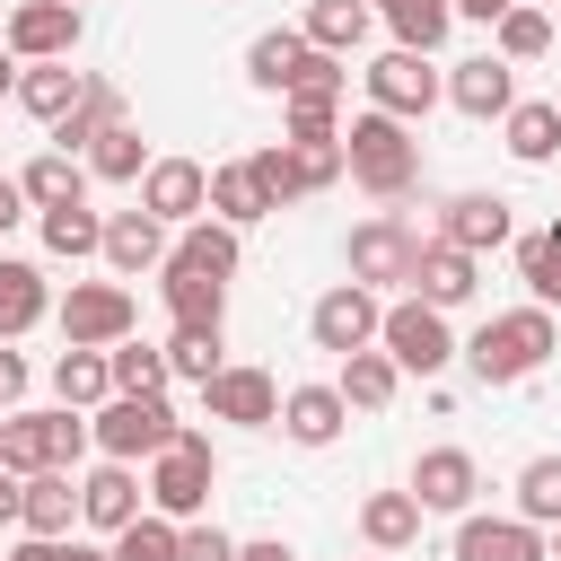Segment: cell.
<instances>
[{"label":"cell","instance_id":"obj_32","mask_svg":"<svg viewBox=\"0 0 561 561\" xmlns=\"http://www.w3.org/2000/svg\"><path fill=\"white\" fill-rule=\"evenodd\" d=\"M88 175H105V184H140L149 175V140H140V123L123 114V123H105L96 140H88Z\"/></svg>","mask_w":561,"mask_h":561},{"label":"cell","instance_id":"obj_24","mask_svg":"<svg viewBox=\"0 0 561 561\" xmlns=\"http://www.w3.org/2000/svg\"><path fill=\"white\" fill-rule=\"evenodd\" d=\"M53 316V280L35 272V263H18V254H0V342H18V333H35Z\"/></svg>","mask_w":561,"mask_h":561},{"label":"cell","instance_id":"obj_4","mask_svg":"<svg viewBox=\"0 0 561 561\" xmlns=\"http://www.w3.org/2000/svg\"><path fill=\"white\" fill-rule=\"evenodd\" d=\"M210 482H219V447H210V430H175V438L149 456V508L175 517V526H193V517L210 508Z\"/></svg>","mask_w":561,"mask_h":561},{"label":"cell","instance_id":"obj_25","mask_svg":"<svg viewBox=\"0 0 561 561\" xmlns=\"http://www.w3.org/2000/svg\"><path fill=\"white\" fill-rule=\"evenodd\" d=\"M333 386H342V403H351V412H386V403L403 394V368H394V351H386V342H368V351H351V359H342V377H333Z\"/></svg>","mask_w":561,"mask_h":561},{"label":"cell","instance_id":"obj_41","mask_svg":"<svg viewBox=\"0 0 561 561\" xmlns=\"http://www.w3.org/2000/svg\"><path fill=\"white\" fill-rule=\"evenodd\" d=\"M167 368L184 377V386H210L228 359H219V324H175L167 333Z\"/></svg>","mask_w":561,"mask_h":561},{"label":"cell","instance_id":"obj_15","mask_svg":"<svg viewBox=\"0 0 561 561\" xmlns=\"http://www.w3.org/2000/svg\"><path fill=\"white\" fill-rule=\"evenodd\" d=\"M140 508H149V482H140L123 456H105L96 473H79V526H96V535H123Z\"/></svg>","mask_w":561,"mask_h":561},{"label":"cell","instance_id":"obj_46","mask_svg":"<svg viewBox=\"0 0 561 561\" xmlns=\"http://www.w3.org/2000/svg\"><path fill=\"white\" fill-rule=\"evenodd\" d=\"M175 561H237V535H219V526H202V517H193V526H184V552H175Z\"/></svg>","mask_w":561,"mask_h":561},{"label":"cell","instance_id":"obj_52","mask_svg":"<svg viewBox=\"0 0 561 561\" xmlns=\"http://www.w3.org/2000/svg\"><path fill=\"white\" fill-rule=\"evenodd\" d=\"M517 0H456V18H473V26H500Z\"/></svg>","mask_w":561,"mask_h":561},{"label":"cell","instance_id":"obj_36","mask_svg":"<svg viewBox=\"0 0 561 561\" xmlns=\"http://www.w3.org/2000/svg\"><path fill=\"white\" fill-rule=\"evenodd\" d=\"M53 394H61V403H79V412H96V403L114 394V368H105V351L70 342V351L53 359Z\"/></svg>","mask_w":561,"mask_h":561},{"label":"cell","instance_id":"obj_55","mask_svg":"<svg viewBox=\"0 0 561 561\" xmlns=\"http://www.w3.org/2000/svg\"><path fill=\"white\" fill-rule=\"evenodd\" d=\"M552 561H561V526H552Z\"/></svg>","mask_w":561,"mask_h":561},{"label":"cell","instance_id":"obj_17","mask_svg":"<svg viewBox=\"0 0 561 561\" xmlns=\"http://www.w3.org/2000/svg\"><path fill=\"white\" fill-rule=\"evenodd\" d=\"M447 105H456V114H473V123H500V114L517 105V61H500V53L456 61V70H447Z\"/></svg>","mask_w":561,"mask_h":561},{"label":"cell","instance_id":"obj_20","mask_svg":"<svg viewBox=\"0 0 561 561\" xmlns=\"http://www.w3.org/2000/svg\"><path fill=\"white\" fill-rule=\"evenodd\" d=\"M158 298H167L175 324H228V280L202 272V263H184V254L158 263Z\"/></svg>","mask_w":561,"mask_h":561},{"label":"cell","instance_id":"obj_51","mask_svg":"<svg viewBox=\"0 0 561 561\" xmlns=\"http://www.w3.org/2000/svg\"><path fill=\"white\" fill-rule=\"evenodd\" d=\"M237 561H298L280 535H254V543H237Z\"/></svg>","mask_w":561,"mask_h":561},{"label":"cell","instance_id":"obj_50","mask_svg":"<svg viewBox=\"0 0 561 561\" xmlns=\"http://www.w3.org/2000/svg\"><path fill=\"white\" fill-rule=\"evenodd\" d=\"M26 210H35V202H26V184H18V175H0V237H9Z\"/></svg>","mask_w":561,"mask_h":561},{"label":"cell","instance_id":"obj_1","mask_svg":"<svg viewBox=\"0 0 561 561\" xmlns=\"http://www.w3.org/2000/svg\"><path fill=\"white\" fill-rule=\"evenodd\" d=\"M552 351H561V324H552V307H535V298H526V307H508V316H482V324H473V342H465L456 359H465L482 386H526Z\"/></svg>","mask_w":561,"mask_h":561},{"label":"cell","instance_id":"obj_14","mask_svg":"<svg viewBox=\"0 0 561 561\" xmlns=\"http://www.w3.org/2000/svg\"><path fill=\"white\" fill-rule=\"evenodd\" d=\"M140 210H158L167 228H193V219L210 210V167H202V158H149Z\"/></svg>","mask_w":561,"mask_h":561},{"label":"cell","instance_id":"obj_35","mask_svg":"<svg viewBox=\"0 0 561 561\" xmlns=\"http://www.w3.org/2000/svg\"><path fill=\"white\" fill-rule=\"evenodd\" d=\"M386 26H394V44H412V53H438L447 44V26H456V0H368Z\"/></svg>","mask_w":561,"mask_h":561},{"label":"cell","instance_id":"obj_11","mask_svg":"<svg viewBox=\"0 0 561 561\" xmlns=\"http://www.w3.org/2000/svg\"><path fill=\"white\" fill-rule=\"evenodd\" d=\"M412 263H421V237H412L394 210H377V219H359V228H351V280L394 289V280H412Z\"/></svg>","mask_w":561,"mask_h":561},{"label":"cell","instance_id":"obj_10","mask_svg":"<svg viewBox=\"0 0 561 561\" xmlns=\"http://www.w3.org/2000/svg\"><path fill=\"white\" fill-rule=\"evenodd\" d=\"M0 44L18 61H70L79 53V0H9Z\"/></svg>","mask_w":561,"mask_h":561},{"label":"cell","instance_id":"obj_6","mask_svg":"<svg viewBox=\"0 0 561 561\" xmlns=\"http://www.w3.org/2000/svg\"><path fill=\"white\" fill-rule=\"evenodd\" d=\"M88 430H96V447L105 456H123V465H149L184 421L167 412V394H105L96 412H88Z\"/></svg>","mask_w":561,"mask_h":561},{"label":"cell","instance_id":"obj_7","mask_svg":"<svg viewBox=\"0 0 561 561\" xmlns=\"http://www.w3.org/2000/svg\"><path fill=\"white\" fill-rule=\"evenodd\" d=\"M359 88H368V105H377V114H394V123H421V114L447 96V79L430 70V53H412V44L377 53V61L359 70Z\"/></svg>","mask_w":561,"mask_h":561},{"label":"cell","instance_id":"obj_37","mask_svg":"<svg viewBox=\"0 0 561 561\" xmlns=\"http://www.w3.org/2000/svg\"><path fill=\"white\" fill-rule=\"evenodd\" d=\"M491 53H500V61H543V53H552V9H543V0H517V9L491 26Z\"/></svg>","mask_w":561,"mask_h":561},{"label":"cell","instance_id":"obj_38","mask_svg":"<svg viewBox=\"0 0 561 561\" xmlns=\"http://www.w3.org/2000/svg\"><path fill=\"white\" fill-rule=\"evenodd\" d=\"M35 228H44V245H53L61 263H88V254H105V219H96L88 202H70V210H35Z\"/></svg>","mask_w":561,"mask_h":561},{"label":"cell","instance_id":"obj_28","mask_svg":"<svg viewBox=\"0 0 561 561\" xmlns=\"http://www.w3.org/2000/svg\"><path fill=\"white\" fill-rule=\"evenodd\" d=\"M421 500L412 491H368L359 500V535H368V552H403V543H421Z\"/></svg>","mask_w":561,"mask_h":561},{"label":"cell","instance_id":"obj_54","mask_svg":"<svg viewBox=\"0 0 561 561\" xmlns=\"http://www.w3.org/2000/svg\"><path fill=\"white\" fill-rule=\"evenodd\" d=\"M18 79H26V61H18V53H9V44H0V105H9V96H18Z\"/></svg>","mask_w":561,"mask_h":561},{"label":"cell","instance_id":"obj_22","mask_svg":"<svg viewBox=\"0 0 561 561\" xmlns=\"http://www.w3.org/2000/svg\"><path fill=\"white\" fill-rule=\"evenodd\" d=\"M307 53H316V44H307V26H263V35L245 44V79H254L263 96H289V88H298V70H307Z\"/></svg>","mask_w":561,"mask_h":561},{"label":"cell","instance_id":"obj_53","mask_svg":"<svg viewBox=\"0 0 561 561\" xmlns=\"http://www.w3.org/2000/svg\"><path fill=\"white\" fill-rule=\"evenodd\" d=\"M61 561H114V543H79V535H61Z\"/></svg>","mask_w":561,"mask_h":561},{"label":"cell","instance_id":"obj_39","mask_svg":"<svg viewBox=\"0 0 561 561\" xmlns=\"http://www.w3.org/2000/svg\"><path fill=\"white\" fill-rule=\"evenodd\" d=\"M237 237H245V228H228V219H210V210H202V219L175 237V254H184V263H202V272H219V280H237V263H245V245H237Z\"/></svg>","mask_w":561,"mask_h":561},{"label":"cell","instance_id":"obj_12","mask_svg":"<svg viewBox=\"0 0 561 561\" xmlns=\"http://www.w3.org/2000/svg\"><path fill=\"white\" fill-rule=\"evenodd\" d=\"M202 403H210V421H228V430H280V386H272V368L228 359V368L202 386Z\"/></svg>","mask_w":561,"mask_h":561},{"label":"cell","instance_id":"obj_29","mask_svg":"<svg viewBox=\"0 0 561 561\" xmlns=\"http://www.w3.org/2000/svg\"><path fill=\"white\" fill-rule=\"evenodd\" d=\"M298 26H307V44H316V53H342V61H351V53L368 44L377 9H368V0H307V18H298Z\"/></svg>","mask_w":561,"mask_h":561},{"label":"cell","instance_id":"obj_16","mask_svg":"<svg viewBox=\"0 0 561 561\" xmlns=\"http://www.w3.org/2000/svg\"><path fill=\"white\" fill-rule=\"evenodd\" d=\"M473 289H482V254H465V245H447V237H421V263H412V298H430V307H473Z\"/></svg>","mask_w":561,"mask_h":561},{"label":"cell","instance_id":"obj_19","mask_svg":"<svg viewBox=\"0 0 561 561\" xmlns=\"http://www.w3.org/2000/svg\"><path fill=\"white\" fill-rule=\"evenodd\" d=\"M175 245H167V219L158 210H114L105 219V272L114 280H140V272H158Z\"/></svg>","mask_w":561,"mask_h":561},{"label":"cell","instance_id":"obj_40","mask_svg":"<svg viewBox=\"0 0 561 561\" xmlns=\"http://www.w3.org/2000/svg\"><path fill=\"white\" fill-rule=\"evenodd\" d=\"M517 280H526V298H535V307H561V219H552V228H535V237L517 245Z\"/></svg>","mask_w":561,"mask_h":561},{"label":"cell","instance_id":"obj_31","mask_svg":"<svg viewBox=\"0 0 561 561\" xmlns=\"http://www.w3.org/2000/svg\"><path fill=\"white\" fill-rule=\"evenodd\" d=\"M210 219H228V228H254V219H272V193H263V175H254L245 158L210 167Z\"/></svg>","mask_w":561,"mask_h":561},{"label":"cell","instance_id":"obj_9","mask_svg":"<svg viewBox=\"0 0 561 561\" xmlns=\"http://www.w3.org/2000/svg\"><path fill=\"white\" fill-rule=\"evenodd\" d=\"M377 324H386V298H377L368 280H333V289L307 307V333H316V351H333V359L368 351V342H377Z\"/></svg>","mask_w":561,"mask_h":561},{"label":"cell","instance_id":"obj_21","mask_svg":"<svg viewBox=\"0 0 561 561\" xmlns=\"http://www.w3.org/2000/svg\"><path fill=\"white\" fill-rule=\"evenodd\" d=\"M342 430H351L342 386H289V394H280V438H298V447H333Z\"/></svg>","mask_w":561,"mask_h":561},{"label":"cell","instance_id":"obj_27","mask_svg":"<svg viewBox=\"0 0 561 561\" xmlns=\"http://www.w3.org/2000/svg\"><path fill=\"white\" fill-rule=\"evenodd\" d=\"M79 96H88V70H70V61H26V79H18V105H26L35 123L79 114Z\"/></svg>","mask_w":561,"mask_h":561},{"label":"cell","instance_id":"obj_30","mask_svg":"<svg viewBox=\"0 0 561 561\" xmlns=\"http://www.w3.org/2000/svg\"><path fill=\"white\" fill-rule=\"evenodd\" d=\"M18 184H26V202H35V210H70V202H88V167H79L70 149L26 158V167H18Z\"/></svg>","mask_w":561,"mask_h":561},{"label":"cell","instance_id":"obj_23","mask_svg":"<svg viewBox=\"0 0 561 561\" xmlns=\"http://www.w3.org/2000/svg\"><path fill=\"white\" fill-rule=\"evenodd\" d=\"M508 228H517V219H508V202H500V193H456V202L438 210V237H447V245H465V254L508 245Z\"/></svg>","mask_w":561,"mask_h":561},{"label":"cell","instance_id":"obj_26","mask_svg":"<svg viewBox=\"0 0 561 561\" xmlns=\"http://www.w3.org/2000/svg\"><path fill=\"white\" fill-rule=\"evenodd\" d=\"M500 131H508V158H517V167H552V158H561V105H552V96L508 105Z\"/></svg>","mask_w":561,"mask_h":561},{"label":"cell","instance_id":"obj_18","mask_svg":"<svg viewBox=\"0 0 561 561\" xmlns=\"http://www.w3.org/2000/svg\"><path fill=\"white\" fill-rule=\"evenodd\" d=\"M456 561H552V535L526 526V517H473V508H465Z\"/></svg>","mask_w":561,"mask_h":561},{"label":"cell","instance_id":"obj_42","mask_svg":"<svg viewBox=\"0 0 561 561\" xmlns=\"http://www.w3.org/2000/svg\"><path fill=\"white\" fill-rule=\"evenodd\" d=\"M105 543H114V561H175V552H184V526L158 517V508H140V517H131L123 535H105Z\"/></svg>","mask_w":561,"mask_h":561},{"label":"cell","instance_id":"obj_13","mask_svg":"<svg viewBox=\"0 0 561 561\" xmlns=\"http://www.w3.org/2000/svg\"><path fill=\"white\" fill-rule=\"evenodd\" d=\"M403 491H412L430 517H465V508H473V491H482V465H473L465 447H421Z\"/></svg>","mask_w":561,"mask_h":561},{"label":"cell","instance_id":"obj_5","mask_svg":"<svg viewBox=\"0 0 561 561\" xmlns=\"http://www.w3.org/2000/svg\"><path fill=\"white\" fill-rule=\"evenodd\" d=\"M377 342L394 351V368L403 377H447L456 368V324H447V307H430V298H394L386 307V324H377Z\"/></svg>","mask_w":561,"mask_h":561},{"label":"cell","instance_id":"obj_57","mask_svg":"<svg viewBox=\"0 0 561 561\" xmlns=\"http://www.w3.org/2000/svg\"><path fill=\"white\" fill-rule=\"evenodd\" d=\"M377 561H394V552H377Z\"/></svg>","mask_w":561,"mask_h":561},{"label":"cell","instance_id":"obj_48","mask_svg":"<svg viewBox=\"0 0 561 561\" xmlns=\"http://www.w3.org/2000/svg\"><path fill=\"white\" fill-rule=\"evenodd\" d=\"M18 403H26V359L0 342V412H18Z\"/></svg>","mask_w":561,"mask_h":561},{"label":"cell","instance_id":"obj_45","mask_svg":"<svg viewBox=\"0 0 561 561\" xmlns=\"http://www.w3.org/2000/svg\"><path fill=\"white\" fill-rule=\"evenodd\" d=\"M342 88H351L342 53H307V70H298V88H289V96H342Z\"/></svg>","mask_w":561,"mask_h":561},{"label":"cell","instance_id":"obj_2","mask_svg":"<svg viewBox=\"0 0 561 561\" xmlns=\"http://www.w3.org/2000/svg\"><path fill=\"white\" fill-rule=\"evenodd\" d=\"M342 149H351V184L377 193V202H403V193L421 184V140H412V123H394V114H377V105L342 123Z\"/></svg>","mask_w":561,"mask_h":561},{"label":"cell","instance_id":"obj_44","mask_svg":"<svg viewBox=\"0 0 561 561\" xmlns=\"http://www.w3.org/2000/svg\"><path fill=\"white\" fill-rule=\"evenodd\" d=\"M289 140H342V96H280Z\"/></svg>","mask_w":561,"mask_h":561},{"label":"cell","instance_id":"obj_56","mask_svg":"<svg viewBox=\"0 0 561 561\" xmlns=\"http://www.w3.org/2000/svg\"><path fill=\"white\" fill-rule=\"evenodd\" d=\"M0 18H9V0H0Z\"/></svg>","mask_w":561,"mask_h":561},{"label":"cell","instance_id":"obj_3","mask_svg":"<svg viewBox=\"0 0 561 561\" xmlns=\"http://www.w3.org/2000/svg\"><path fill=\"white\" fill-rule=\"evenodd\" d=\"M96 447V430H88V412L79 403H53V412H0V456L18 465V473H79V456Z\"/></svg>","mask_w":561,"mask_h":561},{"label":"cell","instance_id":"obj_49","mask_svg":"<svg viewBox=\"0 0 561 561\" xmlns=\"http://www.w3.org/2000/svg\"><path fill=\"white\" fill-rule=\"evenodd\" d=\"M9 561H61V535H26V526H18V543H9Z\"/></svg>","mask_w":561,"mask_h":561},{"label":"cell","instance_id":"obj_8","mask_svg":"<svg viewBox=\"0 0 561 561\" xmlns=\"http://www.w3.org/2000/svg\"><path fill=\"white\" fill-rule=\"evenodd\" d=\"M61 316V342H88V351H114L131 324H140V298L123 280H70V298L53 307Z\"/></svg>","mask_w":561,"mask_h":561},{"label":"cell","instance_id":"obj_33","mask_svg":"<svg viewBox=\"0 0 561 561\" xmlns=\"http://www.w3.org/2000/svg\"><path fill=\"white\" fill-rule=\"evenodd\" d=\"M105 368H114V394H167V386H175L167 342H140V333H123V342L105 351Z\"/></svg>","mask_w":561,"mask_h":561},{"label":"cell","instance_id":"obj_43","mask_svg":"<svg viewBox=\"0 0 561 561\" xmlns=\"http://www.w3.org/2000/svg\"><path fill=\"white\" fill-rule=\"evenodd\" d=\"M517 517L526 526H561V456H535L517 473Z\"/></svg>","mask_w":561,"mask_h":561},{"label":"cell","instance_id":"obj_47","mask_svg":"<svg viewBox=\"0 0 561 561\" xmlns=\"http://www.w3.org/2000/svg\"><path fill=\"white\" fill-rule=\"evenodd\" d=\"M0 526H26V473L0 456Z\"/></svg>","mask_w":561,"mask_h":561},{"label":"cell","instance_id":"obj_34","mask_svg":"<svg viewBox=\"0 0 561 561\" xmlns=\"http://www.w3.org/2000/svg\"><path fill=\"white\" fill-rule=\"evenodd\" d=\"M79 526V473H26V535H70Z\"/></svg>","mask_w":561,"mask_h":561}]
</instances>
